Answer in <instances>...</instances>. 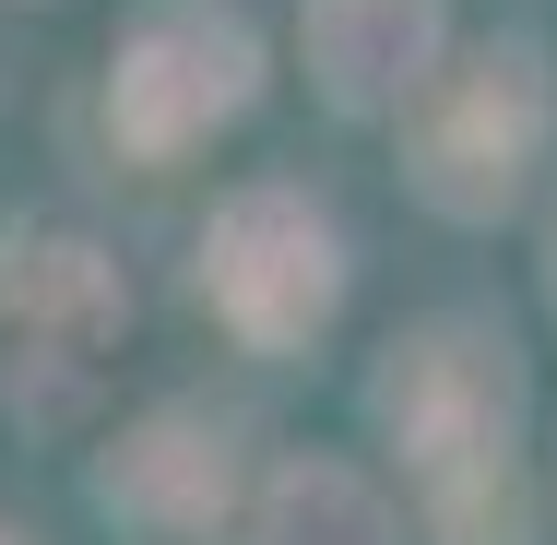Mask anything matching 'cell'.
<instances>
[{"instance_id":"cell-6","label":"cell","mask_w":557,"mask_h":545,"mask_svg":"<svg viewBox=\"0 0 557 545\" xmlns=\"http://www.w3.org/2000/svg\"><path fill=\"white\" fill-rule=\"evenodd\" d=\"M96 498L143 534H214L237 510V428L202 416V404H166L96 462Z\"/></svg>"},{"instance_id":"cell-2","label":"cell","mask_w":557,"mask_h":545,"mask_svg":"<svg viewBox=\"0 0 557 545\" xmlns=\"http://www.w3.org/2000/svg\"><path fill=\"white\" fill-rule=\"evenodd\" d=\"M131 332V285L96 237H12L0 249V416L60 428L108 392V356Z\"/></svg>"},{"instance_id":"cell-4","label":"cell","mask_w":557,"mask_h":545,"mask_svg":"<svg viewBox=\"0 0 557 545\" xmlns=\"http://www.w3.org/2000/svg\"><path fill=\"white\" fill-rule=\"evenodd\" d=\"M202 297H214V321L237 344H261V356H285V344H309V332L333 321L344 297V237L297 190H237L214 225H202Z\"/></svg>"},{"instance_id":"cell-5","label":"cell","mask_w":557,"mask_h":545,"mask_svg":"<svg viewBox=\"0 0 557 545\" xmlns=\"http://www.w3.org/2000/svg\"><path fill=\"white\" fill-rule=\"evenodd\" d=\"M416 190L440 214H498L546 143V84H534V48H486L474 72H450L416 96Z\"/></svg>"},{"instance_id":"cell-8","label":"cell","mask_w":557,"mask_h":545,"mask_svg":"<svg viewBox=\"0 0 557 545\" xmlns=\"http://www.w3.org/2000/svg\"><path fill=\"white\" fill-rule=\"evenodd\" d=\"M249 545H392V510L356 462H285L261 486V522Z\"/></svg>"},{"instance_id":"cell-9","label":"cell","mask_w":557,"mask_h":545,"mask_svg":"<svg viewBox=\"0 0 557 545\" xmlns=\"http://www.w3.org/2000/svg\"><path fill=\"white\" fill-rule=\"evenodd\" d=\"M546 285H557V237H546Z\"/></svg>"},{"instance_id":"cell-7","label":"cell","mask_w":557,"mask_h":545,"mask_svg":"<svg viewBox=\"0 0 557 545\" xmlns=\"http://www.w3.org/2000/svg\"><path fill=\"white\" fill-rule=\"evenodd\" d=\"M440 0H309V84L344 119H404L440 84Z\"/></svg>"},{"instance_id":"cell-1","label":"cell","mask_w":557,"mask_h":545,"mask_svg":"<svg viewBox=\"0 0 557 545\" xmlns=\"http://www.w3.org/2000/svg\"><path fill=\"white\" fill-rule=\"evenodd\" d=\"M510 416H522V380H510V344L474 321H428L392 344L380 368V428L416 462V486L440 498V522H510Z\"/></svg>"},{"instance_id":"cell-10","label":"cell","mask_w":557,"mask_h":545,"mask_svg":"<svg viewBox=\"0 0 557 545\" xmlns=\"http://www.w3.org/2000/svg\"><path fill=\"white\" fill-rule=\"evenodd\" d=\"M0 545H12V534H0Z\"/></svg>"},{"instance_id":"cell-3","label":"cell","mask_w":557,"mask_h":545,"mask_svg":"<svg viewBox=\"0 0 557 545\" xmlns=\"http://www.w3.org/2000/svg\"><path fill=\"white\" fill-rule=\"evenodd\" d=\"M249 96H261L249 12H225V0H131V24H119V48H108V131L143 166H178Z\"/></svg>"}]
</instances>
